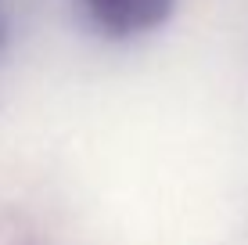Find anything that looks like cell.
Segmentation results:
<instances>
[{
    "mask_svg": "<svg viewBox=\"0 0 248 245\" xmlns=\"http://www.w3.org/2000/svg\"><path fill=\"white\" fill-rule=\"evenodd\" d=\"M176 0H83L90 22L108 36H140L166 22Z\"/></svg>",
    "mask_w": 248,
    "mask_h": 245,
    "instance_id": "cell-1",
    "label": "cell"
}]
</instances>
